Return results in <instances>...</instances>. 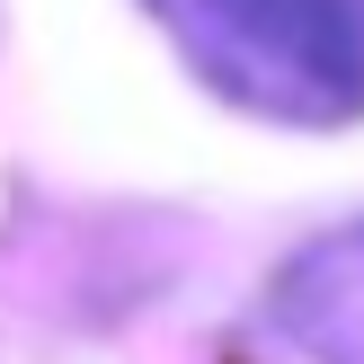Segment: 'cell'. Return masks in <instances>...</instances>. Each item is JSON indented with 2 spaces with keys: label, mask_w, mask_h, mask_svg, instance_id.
I'll return each mask as SVG.
<instances>
[{
  "label": "cell",
  "mask_w": 364,
  "mask_h": 364,
  "mask_svg": "<svg viewBox=\"0 0 364 364\" xmlns=\"http://www.w3.org/2000/svg\"><path fill=\"white\" fill-rule=\"evenodd\" d=\"M178 45L258 116H364V0H151Z\"/></svg>",
  "instance_id": "obj_1"
},
{
  "label": "cell",
  "mask_w": 364,
  "mask_h": 364,
  "mask_svg": "<svg viewBox=\"0 0 364 364\" xmlns=\"http://www.w3.org/2000/svg\"><path fill=\"white\" fill-rule=\"evenodd\" d=\"M267 320L311 364H364V223L302 240L267 284Z\"/></svg>",
  "instance_id": "obj_2"
}]
</instances>
